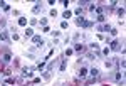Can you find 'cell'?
Returning a JSON list of instances; mask_svg holds the SVG:
<instances>
[{
	"instance_id": "cell-25",
	"label": "cell",
	"mask_w": 126,
	"mask_h": 86,
	"mask_svg": "<svg viewBox=\"0 0 126 86\" xmlns=\"http://www.w3.org/2000/svg\"><path fill=\"white\" fill-rule=\"evenodd\" d=\"M118 15H119V17L124 15V8H119V10H118Z\"/></svg>"
},
{
	"instance_id": "cell-9",
	"label": "cell",
	"mask_w": 126,
	"mask_h": 86,
	"mask_svg": "<svg viewBox=\"0 0 126 86\" xmlns=\"http://www.w3.org/2000/svg\"><path fill=\"white\" fill-rule=\"evenodd\" d=\"M10 59H12V56H10L8 52H5V54L2 56V61H4V62H10Z\"/></svg>"
},
{
	"instance_id": "cell-8",
	"label": "cell",
	"mask_w": 126,
	"mask_h": 86,
	"mask_svg": "<svg viewBox=\"0 0 126 86\" xmlns=\"http://www.w3.org/2000/svg\"><path fill=\"white\" fill-rule=\"evenodd\" d=\"M98 30H101V32H109L111 30V25H101V27H98Z\"/></svg>"
},
{
	"instance_id": "cell-18",
	"label": "cell",
	"mask_w": 126,
	"mask_h": 86,
	"mask_svg": "<svg viewBox=\"0 0 126 86\" xmlns=\"http://www.w3.org/2000/svg\"><path fill=\"white\" fill-rule=\"evenodd\" d=\"M44 66H46V59L39 62V66H37V69H44Z\"/></svg>"
},
{
	"instance_id": "cell-14",
	"label": "cell",
	"mask_w": 126,
	"mask_h": 86,
	"mask_svg": "<svg viewBox=\"0 0 126 86\" xmlns=\"http://www.w3.org/2000/svg\"><path fill=\"white\" fill-rule=\"evenodd\" d=\"M94 10L98 12V15H103V12H104V8L101 7V5H98V7H94Z\"/></svg>"
},
{
	"instance_id": "cell-5",
	"label": "cell",
	"mask_w": 126,
	"mask_h": 86,
	"mask_svg": "<svg viewBox=\"0 0 126 86\" xmlns=\"http://www.w3.org/2000/svg\"><path fill=\"white\" fill-rule=\"evenodd\" d=\"M109 51H119V42H118V41H113V42H111Z\"/></svg>"
},
{
	"instance_id": "cell-31",
	"label": "cell",
	"mask_w": 126,
	"mask_h": 86,
	"mask_svg": "<svg viewBox=\"0 0 126 86\" xmlns=\"http://www.w3.org/2000/svg\"><path fill=\"white\" fill-rule=\"evenodd\" d=\"M0 86H7V84H0Z\"/></svg>"
},
{
	"instance_id": "cell-21",
	"label": "cell",
	"mask_w": 126,
	"mask_h": 86,
	"mask_svg": "<svg viewBox=\"0 0 126 86\" xmlns=\"http://www.w3.org/2000/svg\"><path fill=\"white\" fill-rule=\"evenodd\" d=\"M61 29H67V22H66V20H62V22H61Z\"/></svg>"
},
{
	"instance_id": "cell-15",
	"label": "cell",
	"mask_w": 126,
	"mask_h": 86,
	"mask_svg": "<svg viewBox=\"0 0 126 86\" xmlns=\"http://www.w3.org/2000/svg\"><path fill=\"white\" fill-rule=\"evenodd\" d=\"M40 8H42V5H40V4H35V7L32 8V12H34V14H37V12H39Z\"/></svg>"
},
{
	"instance_id": "cell-10",
	"label": "cell",
	"mask_w": 126,
	"mask_h": 86,
	"mask_svg": "<svg viewBox=\"0 0 126 86\" xmlns=\"http://www.w3.org/2000/svg\"><path fill=\"white\" fill-rule=\"evenodd\" d=\"M0 41H4V42L8 41V34H7V32H0Z\"/></svg>"
},
{
	"instance_id": "cell-7",
	"label": "cell",
	"mask_w": 126,
	"mask_h": 86,
	"mask_svg": "<svg viewBox=\"0 0 126 86\" xmlns=\"http://www.w3.org/2000/svg\"><path fill=\"white\" fill-rule=\"evenodd\" d=\"M25 37H30V39L34 37V29H32V27H29V29H25Z\"/></svg>"
},
{
	"instance_id": "cell-11",
	"label": "cell",
	"mask_w": 126,
	"mask_h": 86,
	"mask_svg": "<svg viewBox=\"0 0 126 86\" xmlns=\"http://www.w3.org/2000/svg\"><path fill=\"white\" fill-rule=\"evenodd\" d=\"M72 51H76V52H82V51H84V46H82V44H76Z\"/></svg>"
},
{
	"instance_id": "cell-12",
	"label": "cell",
	"mask_w": 126,
	"mask_h": 86,
	"mask_svg": "<svg viewBox=\"0 0 126 86\" xmlns=\"http://www.w3.org/2000/svg\"><path fill=\"white\" fill-rule=\"evenodd\" d=\"M0 7H2V8L5 10V12H8V10H10V5H8L7 2H0Z\"/></svg>"
},
{
	"instance_id": "cell-27",
	"label": "cell",
	"mask_w": 126,
	"mask_h": 86,
	"mask_svg": "<svg viewBox=\"0 0 126 86\" xmlns=\"http://www.w3.org/2000/svg\"><path fill=\"white\" fill-rule=\"evenodd\" d=\"M37 24V19H30V25H35Z\"/></svg>"
},
{
	"instance_id": "cell-32",
	"label": "cell",
	"mask_w": 126,
	"mask_h": 86,
	"mask_svg": "<svg viewBox=\"0 0 126 86\" xmlns=\"http://www.w3.org/2000/svg\"><path fill=\"white\" fill-rule=\"evenodd\" d=\"M24 86H30V84H24Z\"/></svg>"
},
{
	"instance_id": "cell-2",
	"label": "cell",
	"mask_w": 126,
	"mask_h": 86,
	"mask_svg": "<svg viewBox=\"0 0 126 86\" xmlns=\"http://www.w3.org/2000/svg\"><path fill=\"white\" fill-rule=\"evenodd\" d=\"M76 24L81 25V27H89V25H91V22H88V20H86V19H82V17L76 19Z\"/></svg>"
},
{
	"instance_id": "cell-28",
	"label": "cell",
	"mask_w": 126,
	"mask_h": 86,
	"mask_svg": "<svg viewBox=\"0 0 126 86\" xmlns=\"http://www.w3.org/2000/svg\"><path fill=\"white\" fill-rule=\"evenodd\" d=\"M109 32H111V36H116V34H118V30H116V29H111Z\"/></svg>"
},
{
	"instance_id": "cell-6",
	"label": "cell",
	"mask_w": 126,
	"mask_h": 86,
	"mask_svg": "<svg viewBox=\"0 0 126 86\" xmlns=\"http://www.w3.org/2000/svg\"><path fill=\"white\" fill-rule=\"evenodd\" d=\"M89 74L92 76V79H96L98 76H99V69H96V68H92L91 71H89Z\"/></svg>"
},
{
	"instance_id": "cell-1",
	"label": "cell",
	"mask_w": 126,
	"mask_h": 86,
	"mask_svg": "<svg viewBox=\"0 0 126 86\" xmlns=\"http://www.w3.org/2000/svg\"><path fill=\"white\" fill-rule=\"evenodd\" d=\"M34 71H35V68H24L22 69V76L24 78H32L34 76Z\"/></svg>"
},
{
	"instance_id": "cell-13",
	"label": "cell",
	"mask_w": 126,
	"mask_h": 86,
	"mask_svg": "<svg viewBox=\"0 0 126 86\" xmlns=\"http://www.w3.org/2000/svg\"><path fill=\"white\" fill-rule=\"evenodd\" d=\"M19 25H22V27L27 25V19H25V17H20V19H19Z\"/></svg>"
},
{
	"instance_id": "cell-19",
	"label": "cell",
	"mask_w": 126,
	"mask_h": 86,
	"mask_svg": "<svg viewBox=\"0 0 126 86\" xmlns=\"http://www.w3.org/2000/svg\"><path fill=\"white\" fill-rule=\"evenodd\" d=\"M66 64H67V62H66V59H64V61H62V64H61V68H59V69H61V73L66 69Z\"/></svg>"
},
{
	"instance_id": "cell-22",
	"label": "cell",
	"mask_w": 126,
	"mask_h": 86,
	"mask_svg": "<svg viewBox=\"0 0 126 86\" xmlns=\"http://www.w3.org/2000/svg\"><path fill=\"white\" fill-rule=\"evenodd\" d=\"M91 49H92V51H99V46H98V44H91Z\"/></svg>"
},
{
	"instance_id": "cell-23",
	"label": "cell",
	"mask_w": 126,
	"mask_h": 86,
	"mask_svg": "<svg viewBox=\"0 0 126 86\" xmlns=\"http://www.w3.org/2000/svg\"><path fill=\"white\" fill-rule=\"evenodd\" d=\"M40 25L46 27V25H47V19H40Z\"/></svg>"
},
{
	"instance_id": "cell-20",
	"label": "cell",
	"mask_w": 126,
	"mask_h": 86,
	"mask_svg": "<svg viewBox=\"0 0 126 86\" xmlns=\"http://www.w3.org/2000/svg\"><path fill=\"white\" fill-rule=\"evenodd\" d=\"M96 20H98V22H104V20H106V17H104V15H98Z\"/></svg>"
},
{
	"instance_id": "cell-24",
	"label": "cell",
	"mask_w": 126,
	"mask_h": 86,
	"mask_svg": "<svg viewBox=\"0 0 126 86\" xmlns=\"http://www.w3.org/2000/svg\"><path fill=\"white\" fill-rule=\"evenodd\" d=\"M81 12H82V8H81V7H77V8H76V10H74V14H76V15H79V14H81Z\"/></svg>"
},
{
	"instance_id": "cell-16",
	"label": "cell",
	"mask_w": 126,
	"mask_h": 86,
	"mask_svg": "<svg viewBox=\"0 0 126 86\" xmlns=\"http://www.w3.org/2000/svg\"><path fill=\"white\" fill-rule=\"evenodd\" d=\"M71 15H72V12H71V10H66V12L62 14V17H64V19H69Z\"/></svg>"
},
{
	"instance_id": "cell-3",
	"label": "cell",
	"mask_w": 126,
	"mask_h": 86,
	"mask_svg": "<svg viewBox=\"0 0 126 86\" xmlns=\"http://www.w3.org/2000/svg\"><path fill=\"white\" fill-rule=\"evenodd\" d=\"M32 42H34L37 47H42V46H44V41H42L40 36H34V37H32Z\"/></svg>"
},
{
	"instance_id": "cell-4",
	"label": "cell",
	"mask_w": 126,
	"mask_h": 86,
	"mask_svg": "<svg viewBox=\"0 0 126 86\" xmlns=\"http://www.w3.org/2000/svg\"><path fill=\"white\" fill-rule=\"evenodd\" d=\"M88 73H89L88 68H84V66H82V68L79 69V73H77V76H79V78H86V76H88Z\"/></svg>"
},
{
	"instance_id": "cell-26",
	"label": "cell",
	"mask_w": 126,
	"mask_h": 86,
	"mask_svg": "<svg viewBox=\"0 0 126 86\" xmlns=\"http://www.w3.org/2000/svg\"><path fill=\"white\" fill-rule=\"evenodd\" d=\"M50 34L54 36V37H59V34H61V32H59V30H54V32H50Z\"/></svg>"
},
{
	"instance_id": "cell-30",
	"label": "cell",
	"mask_w": 126,
	"mask_h": 86,
	"mask_svg": "<svg viewBox=\"0 0 126 86\" xmlns=\"http://www.w3.org/2000/svg\"><path fill=\"white\" fill-rule=\"evenodd\" d=\"M12 39H14V41H17V39H19V34H15V32H14V34H12Z\"/></svg>"
},
{
	"instance_id": "cell-29",
	"label": "cell",
	"mask_w": 126,
	"mask_h": 86,
	"mask_svg": "<svg viewBox=\"0 0 126 86\" xmlns=\"http://www.w3.org/2000/svg\"><path fill=\"white\" fill-rule=\"evenodd\" d=\"M72 52H74V51H72V49H67V51H66V56H71Z\"/></svg>"
},
{
	"instance_id": "cell-17",
	"label": "cell",
	"mask_w": 126,
	"mask_h": 86,
	"mask_svg": "<svg viewBox=\"0 0 126 86\" xmlns=\"http://www.w3.org/2000/svg\"><path fill=\"white\" fill-rule=\"evenodd\" d=\"M5 84H15V78H8V79L5 81Z\"/></svg>"
}]
</instances>
